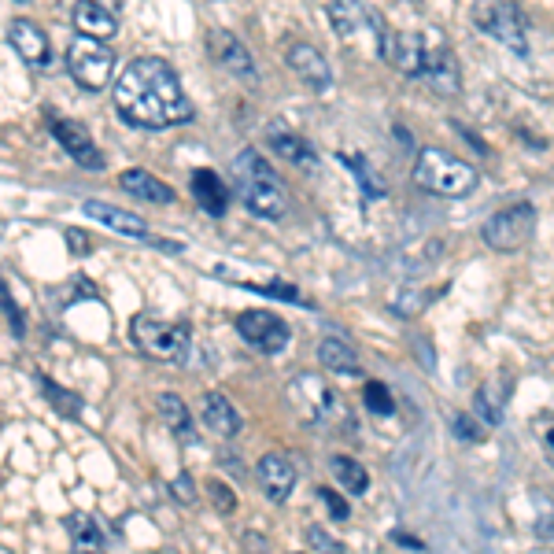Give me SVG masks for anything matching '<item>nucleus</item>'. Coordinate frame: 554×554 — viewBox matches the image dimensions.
<instances>
[{
  "instance_id": "nucleus-1",
  "label": "nucleus",
  "mask_w": 554,
  "mask_h": 554,
  "mask_svg": "<svg viewBox=\"0 0 554 554\" xmlns=\"http://www.w3.org/2000/svg\"><path fill=\"white\" fill-rule=\"evenodd\" d=\"M115 111L126 126L137 130H170L193 122V100L185 97L178 71L159 56H137L122 67L111 85Z\"/></svg>"
},
{
  "instance_id": "nucleus-2",
  "label": "nucleus",
  "mask_w": 554,
  "mask_h": 554,
  "mask_svg": "<svg viewBox=\"0 0 554 554\" xmlns=\"http://www.w3.org/2000/svg\"><path fill=\"white\" fill-rule=\"evenodd\" d=\"M233 181H237V196L241 204L263 222H281L289 215V196L281 189L277 170L266 163L255 148H244L241 156L233 159Z\"/></svg>"
},
{
  "instance_id": "nucleus-3",
  "label": "nucleus",
  "mask_w": 554,
  "mask_h": 554,
  "mask_svg": "<svg viewBox=\"0 0 554 554\" xmlns=\"http://www.w3.org/2000/svg\"><path fill=\"white\" fill-rule=\"evenodd\" d=\"M410 178L418 189L433 196H444V200H462V196H470L477 189V167L466 163V159L451 156L444 148H422L418 159H414V170H410Z\"/></svg>"
},
{
  "instance_id": "nucleus-4",
  "label": "nucleus",
  "mask_w": 554,
  "mask_h": 554,
  "mask_svg": "<svg viewBox=\"0 0 554 554\" xmlns=\"http://www.w3.org/2000/svg\"><path fill=\"white\" fill-rule=\"evenodd\" d=\"M130 340L141 355H148V359L156 362H174V366H181V362L189 359V344H193L189 329L174 326V322H163L156 314H137L130 322Z\"/></svg>"
},
{
  "instance_id": "nucleus-5",
  "label": "nucleus",
  "mask_w": 554,
  "mask_h": 554,
  "mask_svg": "<svg viewBox=\"0 0 554 554\" xmlns=\"http://www.w3.org/2000/svg\"><path fill=\"white\" fill-rule=\"evenodd\" d=\"M536 233V207L532 204H514L495 211L492 218H484L481 226V241L492 252H518L532 241Z\"/></svg>"
},
{
  "instance_id": "nucleus-6",
  "label": "nucleus",
  "mask_w": 554,
  "mask_h": 554,
  "mask_svg": "<svg viewBox=\"0 0 554 554\" xmlns=\"http://www.w3.org/2000/svg\"><path fill=\"white\" fill-rule=\"evenodd\" d=\"M67 71L82 89L89 93H104L111 85V71H115V52L100 41L89 37H74L71 49H67Z\"/></svg>"
},
{
  "instance_id": "nucleus-7",
  "label": "nucleus",
  "mask_w": 554,
  "mask_h": 554,
  "mask_svg": "<svg viewBox=\"0 0 554 554\" xmlns=\"http://www.w3.org/2000/svg\"><path fill=\"white\" fill-rule=\"evenodd\" d=\"M470 15L492 41L521 52V56L529 52V19L518 4H473Z\"/></svg>"
},
{
  "instance_id": "nucleus-8",
  "label": "nucleus",
  "mask_w": 554,
  "mask_h": 554,
  "mask_svg": "<svg viewBox=\"0 0 554 554\" xmlns=\"http://www.w3.org/2000/svg\"><path fill=\"white\" fill-rule=\"evenodd\" d=\"M237 333L248 348L263 351V355H281L292 340V329L274 311H259V307L237 314Z\"/></svg>"
},
{
  "instance_id": "nucleus-9",
  "label": "nucleus",
  "mask_w": 554,
  "mask_h": 554,
  "mask_svg": "<svg viewBox=\"0 0 554 554\" xmlns=\"http://www.w3.org/2000/svg\"><path fill=\"white\" fill-rule=\"evenodd\" d=\"M49 133L60 141V148L85 170H104V152L97 148L93 133L85 130L82 122L63 119V115H49Z\"/></svg>"
},
{
  "instance_id": "nucleus-10",
  "label": "nucleus",
  "mask_w": 554,
  "mask_h": 554,
  "mask_svg": "<svg viewBox=\"0 0 554 554\" xmlns=\"http://www.w3.org/2000/svg\"><path fill=\"white\" fill-rule=\"evenodd\" d=\"M377 56L392 63L396 71L422 78L425 74V34H399V30H385L377 37Z\"/></svg>"
},
{
  "instance_id": "nucleus-11",
  "label": "nucleus",
  "mask_w": 554,
  "mask_h": 554,
  "mask_svg": "<svg viewBox=\"0 0 554 554\" xmlns=\"http://www.w3.org/2000/svg\"><path fill=\"white\" fill-rule=\"evenodd\" d=\"M82 215H89L93 222H104L108 229L126 233V237H133V241H141V244H152V248H163V252H181V244H170V241H163V237H152L141 218L130 215V211H119V207L104 204V200H82Z\"/></svg>"
},
{
  "instance_id": "nucleus-12",
  "label": "nucleus",
  "mask_w": 554,
  "mask_h": 554,
  "mask_svg": "<svg viewBox=\"0 0 554 554\" xmlns=\"http://www.w3.org/2000/svg\"><path fill=\"white\" fill-rule=\"evenodd\" d=\"M429 82L436 85V93L444 97H455L458 93V63L455 52L447 45V37L440 30H425V74Z\"/></svg>"
},
{
  "instance_id": "nucleus-13",
  "label": "nucleus",
  "mask_w": 554,
  "mask_h": 554,
  "mask_svg": "<svg viewBox=\"0 0 554 554\" xmlns=\"http://www.w3.org/2000/svg\"><path fill=\"white\" fill-rule=\"evenodd\" d=\"M255 477H259V492H263L270 503H289V495L296 492V466H292L285 455H277V451L259 458Z\"/></svg>"
},
{
  "instance_id": "nucleus-14",
  "label": "nucleus",
  "mask_w": 554,
  "mask_h": 554,
  "mask_svg": "<svg viewBox=\"0 0 554 554\" xmlns=\"http://www.w3.org/2000/svg\"><path fill=\"white\" fill-rule=\"evenodd\" d=\"M285 60H289V67L300 74V82L307 85L311 93H329V89H333V71H329L326 56L314 49V45L296 41V45H289Z\"/></svg>"
},
{
  "instance_id": "nucleus-15",
  "label": "nucleus",
  "mask_w": 554,
  "mask_h": 554,
  "mask_svg": "<svg viewBox=\"0 0 554 554\" xmlns=\"http://www.w3.org/2000/svg\"><path fill=\"white\" fill-rule=\"evenodd\" d=\"M326 15H329V23H333V30H337L344 41H348V37H359L362 30H370V34H374V45H377V37L388 30L381 12L366 8V4H329Z\"/></svg>"
},
{
  "instance_id": "nucleus-16",
  "label": "nucleus",
  "mask_w": 554,
  "mask_h": 554,
  "mask_svg": "<svg viewBox=\"0 0 554 554\" xmlns=\"http://www.w3.org/2000/svg\"><path fill=\"white\" fill-rule=\"evenodd\" d=\"M8 45H12V49L23 56V63H30V67H49L52 63L49 34L37 23H30V19H12V23H8Z\"/></svg>"
},
{
  "instance_id": "nucleus-17",
  "label": "nucleus",
  "mask_w": 554,
  "mask_h": 554,
  "mask_svg": "<svg viewBox=\"0 0 554 554\" xmlns=\"http://www.w3.org/2000/svg\"><path fill=\"white\" fill-rule=\"evenodd\" d=\"M71 19H74V26H78V37H89V41H100V45L119 34V15H115V8L100 4V0H82V4H74Z\"/></svg>"
},
{
  "instance_id": "nucleus-18",
  "label": "nucleus",
  "mask_w": 554,
  "mask_h": 554,
  "mask_svg": "<svg viewBox=\"0 0 554 554\" xmlns=\"http://www.w3.org/2000/svg\"><path fill=\"white\" fill-rule=\"evenodd\" d=\"M296 396H300V403H307V414H311L314 422H333V418H351V414H344V403L337 399V392L329 385H322V381H314V377H300L296 381Z\"/></svg>"
},
{
  "instance_id": "nucleus-19",
  "label": "nucleus",
  "mask_w": 554,
  "mask_h": 554,
  "mask_svg": "<svg viewBox=\"0 0 554 554\" xmlns=\"http://www.w3.org/2000/svg\"><path fill=\"white\" fill-rule=\"evenodd\" d=\"M266 145L274 148L277 156L285 159V163H292V167L300 170H318V152H314L307 141H303L300 133L285 130L281 122H274L270 130H266Z\"/></svg>"
},
{
  "instance_id": "nucleus-20",
  "label": "nucleus",
  "mask_w": 554,
  "mask_h": 554,
  "mask_svg": "<svg viewBox=\"0 0 554 554\" xmlns=\"http://www.w3.org/2000/svg\"><path fill=\"white\" fill-rule=\"evenodd\" d=\"M200 422L211 429L215 436H222V440H229V436L241 433V414H237V407L229 403L222 392H207L204 399H200Z\"/></svg>"
},
{
  "instance_id": "nucleus-21",
  "label": "nucleus",
  "mask_w": 554,
  "mask_h": 554,
  "mask_svg": "<svg viewBox=\"0 0 554 554\" xmlns=\"http://www.w3.org/2000/svg\"><path fill=\"white\" fill-rule=\"evenodd\" d=\"M122 193H130L133 200H145V204H174V189L163 185L156 174H148L141 167H130L119 174Z\"/></svg>"
},
{
  "instance_id": "nucleus-22",
  "label": "nucleus",
  "mask_w": 554,
  "mask_h": 554,
  "mask_svg": "<svg viewBox=\"0 0 554 554\" xmlns=\"http://www.w3.org/2000/svg\"><path fill=\"white\" fill-rule=\"evenodd\" d=\"M211 49H215L218 63H222L229 74H237V78H244V82H255L252 52L244 49L237 37L226 34V30H215V34H211Z\"/></svg>"
},
{
  "instance_id": "nucleus-23",
  "label": "nucleus",
  "mask_w": 554,
  "mask_h": 554,
  "mask_svg": "<svg viewBox=\"0 0 554 554\" xmlns=\"http://www.w3.org/2000/svg\"><path fill=\"white\" fill-rule=\"evenodd\" d=\"M193 196L200 211H207L211 218H222L229 211V185L218 178L215 170H196L193 174Z\"/></svg>"
},
{
  "instance_id": "nucleus-24",
  "label": "nucleus",
  "mask_w": 554,
  "mask_h": 554,
  "mask_svg": "<svg viewBox=\"0 0 554 554\" xmlns=\"http://www.w3.org/2000/svg\"><path fill=\"white\" fill-rule=\"evenodd\" d=\"M318 362L326 366V370H333V374H344V377H359L362 374V366L359 359H355V351L344 344V340L337 337H329L318 344Z\"/></svg>"
},
{
  "instance_id": "nucleus-25",
  "label": "nucleus",
  "mask_w": 554,
  "mask_h": 554,
  "mask_svg": "<svg viewBox=\"0 0 554 554\" xmlns=\"http://www.w3.org/2000/svg\"><path fill=\"white\" fill-rule=\"evenodd\" d=\"M329 470H333L337 484L348 495H366V492H370V473H366V466H362V462H355L351 455H333V458H329Z\"/></svg>"
},
{
  "instance_id": "nucleus-26",
  "label": "nucleus",
  "mask_w": 554,
  "mask_h": 554,
  "mask_svg": "<svg viewBox=\"0 0 554 554\" xmlns=\"http://www.w3.org/2000/svg\"><path fill=\"white\" fill-rule=\"evenodd\" d=\"M63 525H67V536H71V551L74 554H100L104 536H100L97 521L89 518V514H71Z\"/></svg>"
},
{
  "instance_id": "nucleus-27",
  "label": "nucleus",
  "mask_w": 554,
  "mask_h": 554,
  "mask_svg": "<svg viewBox=\"0 0 554 554\" xmlns=\"http://www.w3.org/2000/svg\"><path fill=\"white\" fill-rule=\"evenodd\" d=\"M156 410H159V418L167 422L170 433H178L181 440H193V414L181 403V396L163 392V396H156Z\"/></svg>"
},
{
  "instance_id": "nucleus-28",
  "label": "nucleus",
  "mask_w": 554,
  "mask_h": 554,
  "mask_svg": "<svg viewBox=\"0 0 554 554\" xmlns=\"http://www.w3.org/2000/svg\"><path fill=\"white\" fill-rule=\"evenodd\" d=\"M495 381L477 388V396H473V414L481 418L484 425H503V414H506V388L503 392H495Z\"/></svg>"
},
{
  "instance_id": "nucleus-29",
  "label": "nucleus",
  "mask_w": 554,
  "mask_h": 554,
  "mask_svg": "<svg viewBox=\"0 0 554 554\" xmlns=\"http://www.w3.org/2000/svg\"><path fill=\"white\" fill-rule=\"evenodd\" d=\"M37 385H41V396L49 399L52 407L60 410L63 418H67V422H82V410H85V403L78 396H74V392H67V388L63 385H56V381H49V377L45 374H37Z\"/></svg>"
},
{
  "instance_id": "nucleus-30",
  "label": "nucleus",
  "mask_w": 554,
  "mask_h": 554,
  "mask_svg": "<svg viewBox=\"0 0 554 554\" xmlns=\"http://www.w3.org/2000/svg\"><path fill=\"white\" fill-rule=\"evenodd\" d=\"M340 163L359 178V185H362V193L366 196H385V185H381V174H374V167L366 163L362 156H348V152H340Z\"/></svg>"
},
{
  "instance_id": "nucleus-31",
  "label": "nucleus",
  "mask_w": 554,
  "mask_h": 554,
  "mask_svg": "<svg viewBox=\"0 0 554 554\" xmlns=\"http://www.w3.org/2000/svg\"><path fill=\"white\" fill-rule=\"evenodd\" d=\"M362 399H366V410L377 414V418H392L396 414V399H392L388 385H381V381H370V385L362 388Z\"/></svg>"
},
{
  "instance_id": "nucleus-32",
  "label": "nucleus",
  "mask_w": 554,
  "mask_h": 554,
  "mask_svg": "<svg viewBox=\"0 0 554 554\" xmlns=\"http://www.w3.org/2000/svg\"><path fill=\"white\" fill-rule=\"evenodd\" d=\"M451 433H455L462 444H481L484 440V429L477 425L473 414H455V418H451Z\"/></svg>"
},
{
  "instance_id": "nucleus-33",
  "label": "nucleus",
  "mask_w": 554,
  "mask_h": 554,
  "mask_svg": "<svg viewBox=\"0 0 554 554\" xmlns=\"http://www.w3.org/2000/svg\"><path fill=\"white\" fill-rule=\"evenodd\" d=\"M307 543H311L318 554H344V543H340L333 532L322 529V525H311V529H307Z\"/></svg>"
},
{
  "instance_id": "nucleus-34",
  "label": "nucleus",
  "mask_w": 554,
  "mask_h": 554,
  "mask_svg": "<svg viewBox=\"0 0 554 554\" xmlns=\"http://www.w3.org/2000/svg\"><path fill=\"white\" fill-rule=\"evenodd\" d=\"M170 495H174L181 506H193L196 499H200V488H196V481L189 473H178V477L170 481Z\"/></svg>"
},
{
  "instance_id": "nucleus-35",
  "label": "nucleus",
  "mask_w": 554,
  "mask_h": 554,
  "mask_svg": "<svg viewBox=\"0 0 554 554\" xmlns=\"http://www.w3.org/2000/svg\"><path fill=\"white\" fill-rule=\"evenodd\" d=\"M207 495H211V506H215L218 514H233L237 510V495L229 492L222 481H207Z\"/></svg>"
},
{
  "instance_id": "nucleus-36",
  "label": "nucleus",
  "mask_w": 554,
  "mask_h": 554,
  "mask_svg": "<svg viewBox=\"0 0 554 554\" xmlns=\"http://www.w3.org/2000/svg\"><path fill=\"white\" fill-rule=\"evenodd\" d=\"M0 307H4V314L12 318V333L15 337H23L26 333V322H23V311L15 307V300H12V292H8V281L0 277Z\"/></svg>"
},
{
  "instance_id": "nucleus-37",
  "label": "nucleus",
  "mask_w": 554,
  "mask_h": 554,
  "mask_svg": "<svg viewBox=\"0 0 554 554\" xmlns=\"http://www.w3.org/2000/svg\"><path fill=\"white\" fill-rule=\"evenodd\" d=\"M318 499L326 503V510H329V518L333 521H348L351 518V506H348V499H340L333 488H318Z\"/></svg>"
},
{
  "instance_id": "nucleus-38",
  "label": "nucleus",
  "mask_w": 554,
  "mask_h": 554,
  "mask_svg": "<svg viewBox=\"0 0 554 554\" xmlns=\"http://www.w3.org/2000/svg\"><path fill=\"white\" fill-rule=\"evenodd\" d=\"M536 536L551 540L554 536V503L540 495V518H536Z\"/></svg>"
},
{
  "instance_id": "nucleus-39",
  "label": "nucleus",
  "mask_w": 554,
  "mask_h": 554,
  "mask_svg": "<svg viewBox=\"0 0 554 554\" xmlns=\"http://www.w3.org/2000/svg\"><path fill=\"white\" fill-rule=\"evenodd\" d=\"M241 543H244V551H248V554H270V543L263 540V532H252V529H248V532L241 536Z\"/></svg>"
},
{
  "instance_id": "nucleus-40",
  "label": "nucleus",
  "mask_w": 554,
  "mask_h": 554,
  "mask_svg": "<svg viewBox=\"0 0 554 554\" xmlns=\"http://www.w3.org/2000/svg\"><path fill=\"white\" fill-rule=\"evenodd\" d=\"M67 241H71L74 255H89V233H82V229H67Z\"/></svg>"
},
{
  "instance_id": "nucleus-41",
  "label": "nucleus",
  "mask_w": 554,
  "mask_h": 554,
  "mask_svg": "<svg viewBox=\"0 0 554 554\" xmlns=\"http://www.w3.org/2000/svg\"><path fill=\"white\" fill-rule=\"evenodd\" d=\"M455 130L462 133V137H466V141H470V145L477 148V152H481V156H488V145H484V141H481V137H477V133H473V130H466V126H462V122H455Z\"/></svg>"
},
{
  "instance_id": "nucleus-42",
  "label": "nucleus",
  "mask_w": 554,
  "mask_h": 554,
  "mask_svg": "<svg viewBox=\"0 0 554 554\" xmlns=\"http://www.w3.org/2000/svg\"><path fill=\"white\" fill-rule=\"evenodd\" d=\"M392 540L403 543V547H414V551H422V540H414V536H407V532H403V529L392 532Z\"/></svg>"
},
{
  "instance_id": "nucleus-43",
  "label": "nucleus",
  "mask_w": 554,
  "mask_h": 554,
  "mask_svg": "<svg viewBox=\"0 0 554 554\" xmlns=\"http://www.w3.org/2000/svg\"><path fill=\"white\" fill-rule=\"evenodd\" d=\"M547 447H551V451H554V429H551V433H547Z\"/></svg>"
}]
</instances>
